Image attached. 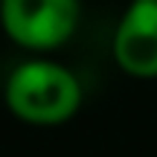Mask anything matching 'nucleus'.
Returning <instances> with one entry per match:
<instances>
[{
    "label": "nucleus",
    "mask_w": 157,
    "mask_h": 157,
    "mask_svg": "<svg viewBox=\"0 0 157 157\" xmlns=\"http://www.w3.org/2000/svg\"><path fill=\"white\" fill-rule=\"evenodd\" d=\"M6 108L29 125H61L76 117L84 90L73 70L56 61H23L6 78Z\"/></svg>",
    "instance_id": "f257e3e1"
},
{
    "label": "nucleus",
    "mask_w": 157,
    "mask_h": 157,
    "mask_svg": "<svg viewBox=\"0 0 157 157\" xmlns=\"http://www.w3.org/2000/svg\"><path fill=\"white\" fill-rule=\"evenodd\" d=\"M78 0H0V26L12 44L32 52L64 47L78 29Z\"/></svg>",
    "instance_id": "f03ea898"
},
{
    "label": "nucleus",
    "mask_w": 157,
    "mask_h": 157,
    "mask_svg": "<svg viewBox=\"0 0 157 157\" xmlns=\"http://www.w3.org/2000/svg\"><path fill=\"white\" fill-rule=\"evenodd\" d=\"M113 58L134 78H157V0H131L113 32Z\"/></svg>",
    "instance_id": "7ed1b4c3"
}]
</instances>
